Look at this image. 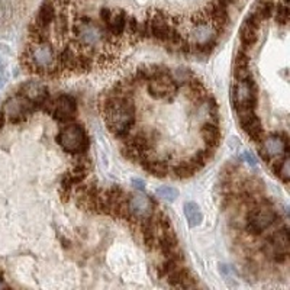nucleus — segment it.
<instances>
[{"label": "nucleus", "instance_id": "obj_1", "mask_svg": "<svg viewBox=\"0 0 290 290\" xmlns=\"http://www.w3.org/2000/svg\"><path fill=\"white\" fill-rule=\"evenodd\" d=\"M103 118L107 128L116 137H127L135 124V106L129 96L107 94L103 104Z\"/></svg>", "mask_w": 290, "mask_h": 290}, {"label": "nucleus", "instance_id": "obj_2", "mask_svg": "<svg viewBox=\"0 0 290 290\" xmlns=\"http://www.w3.org/2000/svg\"><path fill=\"white\" fill-rule=\"evenodd\" d=\"M22 64L31 73L46 76H55L61 70L58 57L46 41L31 42L22 54Z\"/></svg>", "mask_w": 290, "mask_h": 290}, {"label": "nucleus", "instance_id": "obj_3", "mask_svg": "<svg viewBox=\"0 0 290 290\" xmlns=\"http://www.w3.org/2000/svg\"><path fill=\"white\" fill-rule=\"evenodd\" d=\"M58 145L71 154H83L89 147V137L80 125H67L57 135Z\"/></svg>", "mask_w": 290, "mask_h": 290}, {"label": "nucleus", "instance_id": "obj_4", "mask_svg": "<svg viewBox=\"0 0 290 290\" xmlns=\"http://www.w3.org/2000/svg\"><path fill=\"white\" fill-rule=\"evenodd\" d=\"M277 219L276 210L268 205L267 200L255 205L251 208L248 218H247V229L253 235H260L270 228Z\"/></svg>", "mask_w": 290, "mask_h": 290}, {"label": "nucleus", "instance_id": "obj_5", "mask_svg": "<svg viewBox=\"0 0 290 290\" xmlns=\"http://www.w3.org/2000/svg\"><path fill=\"white\" fill-rule=\"evenodd\" d=\"M231 99L237 112L254 110L257 104V86L253 79L250 77L237 81V84L232 87Z\"/></svg>", "mask_w": 290, "mask_h": 290}, {"label": "nucleus", "instance_id": "obj_6", "mask_svg": "<svg viewBox=\"0 0 290 290\" xmlns=\"http://www.w3.org/2000/svg\"><path fill=\"white\" fill-rule=\"evenodd\" d=\"M41 107L44 112H48L49 115H52V118L58 122H69L71 119H74V116L77 113L76 100L67 94H61V96L55 97L54 100L46 99Z\"/></svg>", "mask_w": 290, "mask_h": 290}, {"label": "nucleus", "instance_id": "obj_7", "mask_svg": "<svg viewBox=\"0 0 290 290\" xmlns=\"http://www.w3.org/2000/svg\"><path fill=\"white\" fill-rule=\"evenodd\" d=\"M34 110H36V106L31 103L28 99H25L21 94H16L11 99H8L3 104V109H2L5 118L12 124L22 122L26 118L32 115Z\"/></svg>", "mask_w": 290, "mask_h": 290}, {"label": "nucleus", "instance_id": "obj_8", "mask_svg": "<svg viewBox=\"0 0 290 290\" xmlns=\"http://www.w3.org/2000/svg\"><path fill=\"white\" fill-rule=\"evenodd\" d=\"M290 250V240L289 232L286 228L280 229V231L274 232V235L271 237L268 245L264 247V251L270 255L273 260H276L278 263L284 261L289 255Z\"/></svg>", "mask_w": 290, "mask_h": 290}, {"label": "nucleus", "instance_id": "obj_9", "mask_svg": "<svg viewBox=\"0 0 290 290\" xmlns=\"http://www.w3.org/2000/svg\"><path fill=\"white\" fill-rule=\"evenodd\" d=\"M127 13L122 9H109L103 8L100 11V19L104 25V29L112 36H121L125 32Z\"/></svg>", "mask_w": 290, "mask_h": 290}, {"label": "nucleus", "instance_id": "obj_10", "mask_svg": "<svg viewBox=\"0 0 290 290\" xmlns=\"http://www.w3.org/2000/svg\"><path fill=\"white\" fill-rule=\"evenodd\" d=\"M177 92V83L170 73L151 79L148 83V93L154 99H170Z\"/></svg>", "mask_w": 290, "mask_h": 290}, {"label": "nucleus", "instance_id": "obj_11", "mask_svg": "<svg viewBox=\"0 0 290 290\" xmlns=\"http://www.w3.org/2000/svg\"><path fill=\"white\" fill-rule=\"evenodd\" d=\"M289 151V144L287 139L283 138L281 135H270L263 139L260 145V154L263 155L264 160H271V158H280L286 155Z\"/></svg>", "mask_w": 290, "mask_h": 290}, {"label": "nucleus", "instance_id": "obj_12", "mask_svg": "<svg viewBox=\"0 0 290 290\" xmlns=\"http://www.w3.org/2000/svg\"><path fill=\"white\" fill-rule=\"evenodd\" d=\"M154 203L150 197L142 195V193H137L132 196L128 197V209L132 215L134 219H147L154 213Z\"/></svg>", "mask_w": 290, "mask_h": 290}, {"label": "nucleus", "instance_id": "obj_13", "mask_svg": "<svg viewBox=\"0 0 290 290\" xmlns=\"http://www.w3.org/2000/svg\"><path fill=\"white\" fill-rule=\"evenodd\" d=\"M237 113H238L240 125H241V128L247 132V135L253 139V141L260 142V141L263 139L264 131H263L261 122H260V119L257 118L254 110H241V112H237Z\"/></svg>", "mask_w": 290, "mask_h": 290}, {"label": "nucleus", "instance_id": "obj_14", "mask_svg": "<svg viewBox=\"0 0 290 290\" xmlns=\"http://www.w3.org/2000/svg\"><path fill=\"white\" fill-rule=\"evenodd\" d=\"M18 94L28 99L36 107H41L42 103L48 99V87L44 83H39V81H28L21 86Z\"/></svg>", "mask_w": 290, "mask_h": 290}, {"label": "nucleus", "instance_id": "obj_15", "mask_svg": "<svg viewBox=\"0 0 290 290\" xmlns=\"http://www.w3.org/2000/svg\"><path fill=\"white\" fill-rule=\"evenodd\" d=\"M260 23H261V21L255 16L253 12L247 16V19L244 21L243 26L240 29V38H241L243 45H245L247 48L254 45L255 41H257V31H258Z\"/></svg>", "mask_w": 290, "mask_h": 290}, {"label": "nucleus", "instance_id": "obj_16", "mask_svg": "<svg viewBox=\"0 0 290 290\" xmlns=\"http://www.w3.org/2000/svg\"><path fill=\"white\" fill-rule=\"evenodd\" d=\"M167 280L173 287H179V289H192L196 287V281L195 278L190 276V273L182 268V267H176L173 271H170L167 274Z\"/></svg>", "mask_w": 290, "mask_h": 290}, {"label": "nucleus", "instance_id": "obj_17", "mask_svg": "<svg viewBox=\"0 0 290 290\" xmlns=\"http://www.w3.org/2000/svg\"><path fill=\"white\" fill-rule=\"evenodd\" d=\"M54 19H55V8H54L52 2L46 0V2L42 3V6L39 8L34 23L42 26V28H49V25L54 22Z\"/></svg>", "mask_w": 290, "mask_h": 290}, {"label": "nucleus", "instance_id": "obj_18", "mask_svg": "<svg viewBox=\"0 0 290 290\" xmlns=\"http://www.w3.org/2000/svg\"><path fill=\"white\" fill-rule=\"evenodd\" d=\"M202 138L205 141V144L208 145V148H215L218 147V144L220 142V131L218 125L215 124H205L202 127Z\"/></svg>", "mask_w": 290, "mask_h": 290}, {"label": "nucleus", "instance_id": "obj_19", "mask_svg": "<svg viewBox=\"0 0 290 290\" xmlns=\"http://www.w3.org/2000/svg\"><path fill=\"white\" fill-rule=\"evenodd\" d=\"M185 216L192 228L200 225L202 220H203V213H202L200 208L197 206L195 202H187V203H185Z\"/></svg>", "mask_w": 290, "mask_h": 290}, {"label": "nucleus", "instance_id": "obj_20", "mask_svg": "<svg viewBox=\"0 0 290 290\" xmlns=\"http://www.w3.org/2000/svg\"><path fill=\"white\" fill-rule=\"evenodd\" d=\"M274 8H276V5L273 0H258L254 9H253V13L263 22L264 19H268L273 16Z\"/></svg>", "mask_w": 290, "mask_h": 290}, {"label": "nucleus", "instance_id": "obj_21", "mask_svg": "<svg viewBox=\"0 0 290 290\" xmlns=\"http://www.w3.org/2000/svg\"><path fill=\"white\" fill-rule=\"evenodd\" d=\"M142 167L148 171V173L154 174L157 177H165L167 174L170 173L168 164L165 161H160V160H145L142 162Z\"/></svg>", "mask_w": 290, "mask_h": 290}, {"label": "nucleus", "instance_id": "obj_22", "mask_svg": "<svg viewBox=\"0 0 290 290\" xmlns=\"http://www.w3.org/2000/svg\"><path fill=\"white\" fill-rule=\"evenodd\" d=\"M189 81V89H190V97L195 102H205L208 100V92L206 87L203 86V83L199 79H190Z\"/></svg>", "mask_w": 290, "mask_h": 290}, {"label": "nucleus", "instance_id": "obj_23", "mask_svg": "<svg viewBox=\"0 0 290 290\" xmlns=\"http://www.w3.org/2000/svg\"><path fill=\"white\" fill-rule=\"evenodd\" d=\"M274 168V173L277 174L278 177L281 179V182L287 183L290 180V168H289V155H283L278 158V161L274 162L273 165Z\"/></svg>", "mask_w": 290, "mask_h": 290}, {"label": "nucleus", "instance_id": "obj_24", "mask_svg": "<svg viewBox=\"0 0 290 290\" xmlns=\"http://www.w3.org/2000/svg\"><path fill=\"white\" fill-rule=\"evenodd\" d=\"M195 171H196V170L193 168V165L189 161L180 162V164H177L173 168V174L177 179H187V177L193 176Z\"/></svg>", "mask_w": 290, "mask_h": 290}, {"label": "nucleus", "instance_id": "obj_25", "mask_svg": "<svg viewBox=\"0 0 290 290\" xmlns=\"http://www.w3.org/2000/svg\"><path fill=\"white\" fill-rule=\"evenodd\" d=\"M155 193H157V196L162 199V200H165V202H174L179 197V190L174 189V187H170V186L158 187Z\"/></svg>", "mask_w": 290, "mask_h": 290}, {"label": "nucleus", "instance_id": "obj_26", "mask_svg": "<svg viewBox=\"0 0 290 290\" xmlns=\"http://www.w3.org/2000/svg\"><path fill=\"white\" fill-rule=\"evenodd\" d=\"M273 15L276 16V21L280 25H286L289 22V8L286 3H281V5H276Z\"/></svg>", "mask_w": 290, "mask_h": 290}, {"label": "nucleus", "instance_id": "obj_27", "mask_svg": "<svg viewBox=\"0 0 290 290\" xmlns=\"http://www.w3.org/2000/svg\"><path fill=\"white\" fill-rule=\"evenodd\" d=\"M234 63H235V67H248V55L244 51H238Z\"/></svg>", "mask_w": 290, "mask_h": 290}, {"label": "nucleus", "instance_id": "obj_28", "mask_svg": "<svg viewBox=\"0 0 290 290\" xmlns=\"http://www.w3.org/2000/svg\"><path fill=\"white\" fill-rule=\"evenodd\" d=\"M132 186L135 187V189H138V190H144L145 189V182L144 180H141V179H134L132 180Z\"/></svg>", "mask_w": 290, "mask_h": 290}, {"label": "nucleus", "instance_id": "obj_29", "mask_svg": "<svg viewBox=\"0 0 290 290\" xmlns=\"http://www.w3.org/2000/svg\"><path fill=\"white\" fill-rule=\"evenodd\" d=\"M244 158H245L247 161L250 162L251 165H255V164H257V161H255L254 158H253V155H251L250 152H244Z\"/></svg>", "mask_w": 290, "mask_h": 290}, {"label": "nucleus", "instance_id": "obj_30", "mask_svg": "<svg viewBox=\"0 0 290 290\" xmlns=\"http://www.w3.org/2000/svg\"><path fill=\"white\" fill-rule=\"evenodd\" d=\"M219 3H222L223 6H228V5H231V3H234L235 0H218Z\"/></svg>", "mask_w": 290, "mask_h": 290}, {"label": "nucleus", "instance_id": "obj_31", "mask_svg": "<svg viewBox=\"0 0 290 290\" xmlns=\"http://www.w3.org/2000/svg\"><path fill=\"white\" fill-rule=\"evenodd\" d=\"M5 67H6V61H5L3 58L0 57V73L3 71V69H5Z\"/></svg>", "mask_w": 290, "mask_h": 290}, {"label": "nucleus", "instance_id": "obj_32", "mask_svg": "<svg viewBox=\"0 0 290 290\" xmlns=\"http://www.w3.org/2000/svg\"><path fill=\"white\" fill-rule=\"evenodd\" d=\"M5 81H6V76L0 73V87H2L3 84H5Z\"/></svg>", "mask_w": 290, "mask_h": 290}, {"label": "nucleus", "instance_id": "obj_33", "mask_svg": "<svg viewBox=\"0 0 290 290\" xmlns=\"http://www.w3.org/2000/svg\"><path fill=\"white\" fill-rule=\"evenodd\" d=\"M5 287H8V284L3 281V278H2V276H0V289H5Z\"/></svg>", "mask_w": 290, "mask_h": 290}, {"label": "nucleus", "instance_id": "obj_34", "mask_svg": "<svg viewBox=\"0 0 290 290\" xmlns=\"http://www.w3.org/2000/svg\"><path fill=\"white\" fill-rule=\"evenodd\" d=\"M58 2H61V3H67V2H70V0H58Z\"/></svg>", "mask_w": 290, "mask_h": 290}, {"label": "nucleus", "instance_id": "obj_35", "mask_svg": "<svg viewBox=\"0 0 290 290\" xmlns=\"http://www.w3.org/2000/svg\"><path fill=\"white\" fill-rule=\"evenodd\" d=\"M283 3H286V5H287V3H289V0H283Z\"/></svg>", "mask_w": 290, "mask_h": 290}]
</instances>
